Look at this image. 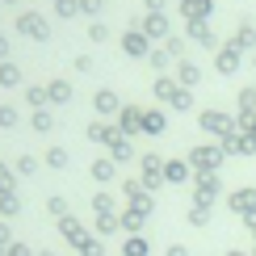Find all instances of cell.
Returning a JSON list of instances; mask_svg holds the SVG:
<instances>
[{"instance_id": "1", "label": "cell", "mask_w": 256, "mask_h": 256, "mask_svg": "<svg viewBox=\"0 0 256 256\" xmlns=\"http://www.w3.org/2000/svg\"><path fill=\"white\" fill-rule=\"evenodd\" d=\"M236 206H240V210H252V206H256V194H252V189H244V194L236 198Z\"/></svg>"}, {"instance_id": "2", "label": "cell", "mask_w": 256, "mask_h": 256, "mask_svg": "<svg viewBox=\"0 0 256 256\" xmlns=\"http://www.w3.org/2000/svg\"><path fill=\"white\" fill-rule=\"evenodd\" d=\"M252 143H256V130H252Z\"/></svg>"}, {"instance_id": "3", "label": "cell", "mask_w": 256, "mask_h": 256, "mask_svg": "<svg viewBox=\"0 0 256 256\" xmlns=\"http://www.w3.org/2000/svg\"><path fill=\"white\" fill-rule=\"evenodd\" d=\"M252 227H256V222H252Z\"/></svg>"}]
</instances>
